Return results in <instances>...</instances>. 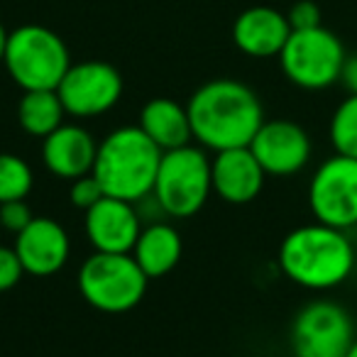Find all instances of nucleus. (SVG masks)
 <instances>
[{
  "label": "nucleus",
  "instance_id": "1",
  "mask_svg": "<svg viewBox=\"0 0 357 357\" xmlns=\"http://www.w3.org/2000/svg\"><path fill=\"white\" fill-rule=\"evenodd\" d=\"M191 135L206 152L250 147L264 123V108L248 84L235 79H213L191 93Z\"/></svg>",
  "mask_w": 357,
  "mask_h": 357
},
{
  "label": "nucleus",
  "instance_id": "2",
  "mask_svg": "<svg viewBox=\"0 0 357 357\" xmlns=\"http://www.w3.org/2000/svg\"><path fill=\"white\" fill-rule=\"evenodd\" d=\"M357 262V250L347 230L323 223L301 225L279 245V269L296 287L328 291L347 282Z\"/></svg>",
  "mask_w": 357,
  "mask_h": 357
},
{
  "label": "nucleus",
  "instance_id": "3",
  "mask_svg": "<svg viewBox=\"0 0 357 357\" xmlns=\"http://www.w3.org/2000/svg\"><path fill=\"white\" fill-rule=\"evenodd\" d=\"M162 162V149L139 130V125H123L98 142L93 176L105 196L139 204L149 199Z\"/></svg>",
  "mask_w": 357,
  "mask_h": 357
},
{
  "label": "nucleus",
  "instance_id": "4",
  "mask_svg": "<svg viewBox=\"0 0 357 357\" xmlns=\"http://www.w3.org/2000/svg\"><path fill=\"white\" fill-rule=\"evenodd\" d=\"M213 194L211 157L199 144H184L162 152V162L154 178L152 199L164 218H191Z\"/></svg>",
  "mask_w": 357,
  "mask_h": 357
},
{
  "label": "nucleus",
  "instance_id": "5",
  "mask_svg": "<svg viewBox=\"0 0 357 357\" xmlns=\"http://www.w3.org/2000/svg\"><path fill=\"white\" fill-rule=\"evenodd\" d=\"M3 66L22 91H56L71 66L69 47L50 27L22 25L8 32Z\"/></svg>",
  "mask_w": 357,
  "mask_h": 357
},
{
  "label": "nucleus",
  "instance_id": "6",
  "mask_svg": "<svg viewBox=\"0 0 357 357\" xmlns=\"http://www.w3.org/2000/svg\"><path fill=\"white\" fill-rule=\"evenodd\" d=\"M149 277L132 255L93 252L79 269V291L89 306L103 313H128L147 294Z\"/></svg>",
  "mask_w": 357,
  "mask_h": 357
},
{
  "label": "nucleus",
  "instance_id": "7",
  "mask_svg": "<svg viewBox=\"0 0 357 357\" xmlns=\"http://www.w3.org/2000/svg\"><path fill=\"white\" fill-rule=\"evenodd\" d=\"M345 56L340 37L321 25L313 30H291L279 54V66L298 89L326 91L340 81Z\"/></svg>",
  "mask_w": 357,
  "mask_h": 357
},
{
  "label": "nucleus",
  "instance_id": "8",
  "mask_svg": "<svg viewBox=\"0 0 357 357\" xmlns=\"http://www.w3.org/2000/svg\"><path fill=\"white\" fill-rule=\"evenodd\" d=\"M313 218L337 230L357 228V159L333 154L313 172L308 184Z\"/></svg>",
  "mask_w": 357,
  "mask_h": 357
},
{
  "label": "nucleus",
  "instance_id": "9",
  "mask_svg": "<svg viewBox=\"0 0 357 357\" xmlns=\"http://www.w3.org/2000/svg\"><path fill=\"white\" fill-rule=\"evenodd\" d=\"M355 340L352 318L340 303L311 301L294 318L291 345L296 357H345Z\"/></svg>",
  "mask_w": 357,
  "mask_h": 357
},
{
  "label": "nucleus",
  "instance_id": "10",
  "mask_svg": "<svg viewBox=\"0 0 357 357\" xmlns=\"http://www.w3.org/2000/svg\"><path fill=\"white\" fill-rule=\"evenodd\" d=\"M56 93L71 118H98L113 110L123 98V76L108 61H79L64 74Z\"/></svg>",
  "mask_w": 357,
  "mask_h": 357
},
{
  "label": "nucleus",
  "instance_id": "11",
  "mask_svg": "<svg viewBox=\"0 0 357 357\" xmlns=\"http://www.w3.org/2000/svg\"><path fill=\"white\" fill-rule=\"evenodd\" d=\"M250 149L267 176H294L311 162L313 144L306 130L294 120H264Z\"/></svg>",
  "mask_w": 357,
  "mask_h": 357
},
{
  "label": "nucleus",
  "instance_id": "12",
  "mask_svg": "<svg viewBox=\"0 0 357 357\" xmlns=\"http://www.w3.org/2000/svg\"><path fill=\"white\" fill-rule=\"evenodd\" d=\"M142 213L137 204L103 196L98 204L86 211L84 230L86 240L93 248V252H118L130 255L142 233Z\"/></svg>",
  "mask_w": 357,
  "mask_h": 357
},
{
  "label": "nucleus",
  "instance_id": "13",
  "mask_svg": "<svg viewBox=\"0 0 357 357\" xmlns=\"http://www.w3.org/2000/svg\"><path fill=\"white\" fill-rule=\"evenodd\" d=\"M15 252L20 257L25 274L32 277H52L61 272L69 262L71 240L64 225L47 215H35L25 230L15 235Z\"/></svg>",
  "mask_w": 357,
  "mask_h": 357
},
{
  "label": "nucleus",
  "instance_id": "14",
  "mask_svg": "<svg viewBox=\"0 0 357 357\" xmlns=\"http://www.w3.org/2000/svg\"><path fill=\"white\" fill-rule=\"evenodd\" d=\"M211 176H213V194L225 204L245 206L252 204L264 186V169L250 147H235L215 152L211 159Z\"/></svg>",
  "mask_w": 357,
  "mask_h": 357
},
{
  "label": "nucleus",
  "instance_id": "15",
  "mask_svg": "<svg viewBox=\"0 0 357 357\" xmlns=\"http://www.w3.org/2000/svg\"><path fill=\"white\" fill-rule=\"evenodd\" d=\"M96 154H98V142L81 125L64 123L42 139V164L50 174L66 181L93 172Z\"/></svg>",
  "mask_w": 357,
  "mask_h": 357
},
{
  "label": "nucleus",
  "instance_id": "16",
  "mask_svg": "<svg viewBox=\"0 0 357 357\" xmlns=\"http://www.w3.org/2000/svg\"><path fill=\"white\" fill-rule=\"evenodd\" d=\"M289 35H291V25H289L287 13H279L277 8H248L233 22L235 47L255 59L279 56Z\"/></svg>",
  "mask_w": 357,
  "mask_h": 357
},
{
  "label": "nucleus",
  "instance_id": "17",
  "mask_svg": "<svg viewBox=\"0 0 357 357\" xmlns=\"http://www.w3.org/2000/svg\"><path fill=\"white\" fill-rule=\"evenodd\" d=\"M181 252H184V243H181L178 230L167 220L157 218L142 225V233H139L130 255L149 279H159L167 277L176 267Z\"/></svg>",
  "mask_w": 357,
  "mask_h": 357
},
{
  "label": "nucleus",
  "instance_id": "18",
  "mask_svg": "<svg viewBox=\"0 0 357 357\" xmlns=\"http://www.w3.org/2000/svg\"><path fill=\"white\" fill-rule=\"evenodd\" d=\"M139 130L157 144L162 152L191 144V120L186 105L172 98H152L139 113Z\"/></svg>",
  "mask_w": 357,
  "mask_h": 357
},
{
  "label": "nucleus",
  "instance_id": "19",
  "mask_svg": "<svg viewBox=\"0 0 357 357\" xmlns=\"http://www.w3.org/2000/svg\"><path fill=\"white\" fill-rule=\"evenodd\" d=\"M64 115L66 110L56 91H22L17 103V125L27 135L45 139L64 125Z\"/></svg>",
  "mask_w": 357,
  "mask_h": 357
},
{
  "label": "nucleus",
  "instance_id": "20",
  "mask_svg": "<svg viewBox=\"0 0 357 357\" xmlns=\"http://www.w3.org/2000/svg\"><path fill=\"white\" fill-rule=\"evenodd\" d=\"M35 184L32 167L22 157L10 152H0V204L25 201Z\"/></svg>",
  "mask_w": 357,
  "mask_h": 357
},
{
  "label": "nucleus",
  "instance_id": "21",
  "mask_svg": "<svg viewBox=\"0 0 357 357\" xmlns=\"http://www.w3.org/2000/svg\"><path fill=\"white\" fill-rule=\"evenodd\" d=\"M331 144L335 154H345V157L357 159V96H350L335 108L331 118Z\"/></svg>",
  "mask_w": 357,
  "mask_h": 357
},
{
  "label": "nucleus",
  "instance_id": "22",
  "mask_svg": "<svg viewBox=\"0 0 357 357\" xmlns=\"http://www.w3.org/2000/svg\"><path fill=\"white\" fill-rule=\"evenodd\" d=\"M105 196L103 186L98 184V178L93 176V174H84V176L74 178L69 184V201L74 208L79 211H89L93 204H98L100 199Z\"/></svg>",
  "mask_w": 357,
  "mask_h": 357
},
{
  "label": "nucleus",
  "instance_id": "23",
  "mask_svg": "<svg viewBox=\"0 0 357 357\" xmlns=\"http://www.w3.org/2000/svg\"><path fill=\"white\" fill-rule=\"evenodd\" d=\"M35 213L27 206V201H8V204H0V228L8 230V233L17 235L20 230H25L32 223Z\"/></svg>",
  "mask_w": 357,
  "mask_h": 357
},
{
  "label": "nucleus",
  "instance_id": "24",
  "mask_svg": "<svg viewBox=\"0 0 357 357\" xmlns=\"http://www.w3.org/2000/svg\"><path fill=\"white\" fill-rule=\"evenodd\" d=\"M22 277H25V267H22L15 248L0 245V294L15 289L22 282Z\"/></svg>",
  "mask_w": 357,
  "mask_h": 357
},
{
  "label": "nucleus",
  "instance_id": "25",
  "mask_svg": "<svg viewBox=\"0 0 357 357\" xmlns=\"http://www.w3.org/2000/svg\"><path fill=\"white\" fill-rule=\"evenodd\" d=\"M289 25L291 30H313V27H321V8L313 3V0H298L294 3L291 10L287 13Z\"/></svg>",
  "mask_w": 357,
  "mask_h": 357
},
{
  "label": "nucleus",
  "instance_id": "26",
  "mask_svg": "<svg viewBox=\"0 0 357 357\" xmlns=\"http://www.w3.org/2000/svg\"><path fill=\"white\" fill-rule=\"evenodd\" d=\"M340 84L350 96H357V54H347L340 71Z\"/></svg>",
  "mask_w": 357,
  "mask_h": 357
},
{
  "label": "nucleus",
  "instance_id": "27",
  "mask_svg": "<svg viewBox=\"0 0 357 357\" xmlns=\"http://www.w3.org/2000/svg\"><path fill=\"white\" fill-rule=\"evenodd\" d=\"M6 45H8V30L0 22V64H3V56H6Z\"/></svg>",
  "mask_w": 357,
  "mask_h": 357
},
{
  "label": "nucleus",
  "instance_id": "28",
  "mask_svg": "<svg viewBox=\"0 0 357 357\" xmlns=\"http://www.w3.org/2000/svg\"><path fill=\"white\" fill-rule=\"evenodd\" d=\"M345 357H357V340L352 342V347L347 350V355H345Z\"/></svg>",
  "mask_w": 357,
  "mask_h": 357
}]
</instances>
